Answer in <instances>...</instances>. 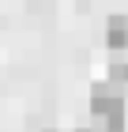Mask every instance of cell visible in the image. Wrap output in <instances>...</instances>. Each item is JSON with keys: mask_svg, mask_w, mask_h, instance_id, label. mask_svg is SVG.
Instances as JSON below:
<instances>
[{"mask_svg": "<svg viewBox=\"0 0 128 132\" xmlns=\"http://www.w3.org/2000/svg\"><path fill=\"white\" fill-rule=\"evenodd\" d=\"M90 113H94V117H124V98H121L113 87L98 83L94 94H90Z\"/></svg>", "mask_w": 128, "mask_h": 132, "instance_id": "cell-1", "label": "cell"}, {"mask_svg": "<svg viewBox=\"0 0 128 132\" xmlns=\"http://www.w3.org/2000/svg\"><path fill=\"white\" fill-rule=\"evenodd\" d=\"M106 42H109V49H128V15H113L109 19Z\"/></svg>", "mask_w": 128, "mask_h": 132, "instance_id": "cell-2", "label": "cell"}, {"mask_svg": "<svg viewBox=\"0 0 128 132\" xmlns=\"http://www.w3.org/2000/svg\"><path fill=\"white\" fill-rule=\"evenodd\" d=\"M90 132H124V117H94Z\"/></svg>", "mask_w": 128, "mask_h": 132, "instance_id": "cell-3", "label": "cell"}, {"mask_svg": "<svg viewBox=\"0 0 128 132\" xmlns=\"http://www.w3.org/2000/svg\"><path fill=\"white\" fill-rule=\"evenodd\" d=\"M109 79L128 87V61H113V64H109Z\"/></svg>", "mask_w": 128, "mask_h": 132, "instance_id": "cell-4", "label": "cell"}]
</instances>
